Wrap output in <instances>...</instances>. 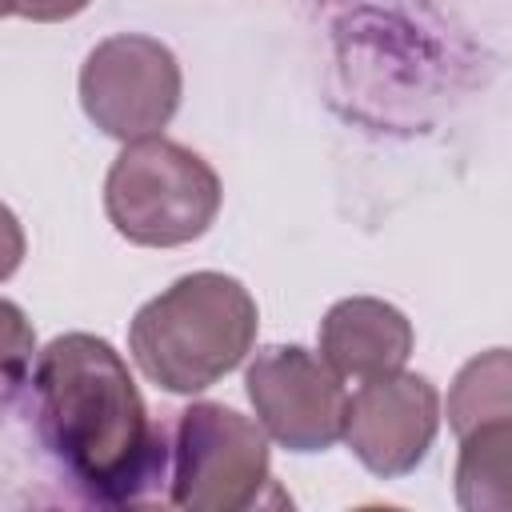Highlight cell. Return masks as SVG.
Returning <instances> with one entry per match:
<instances>
[{
  "label": "cell",
  "instance_id": "6da1fadb",
  "mask_svg": "<svg viewBox=\"0 0 512 512\" xmlns=\"http://www.w3.org/2000/svg\"><path fill=\"white\" fill-rule=\"evenodd\" d=\"M28 384L40 444L88 500L136 504L164 480V432L108 340L92 332L56 336L36 356Z\"/></svg>",
  "mask_w": 512,
  "mask_h": 512
},
{
  "label": "cell",
  "instance_id": "7a4b0ae2",
  "mask_svg": "<svg viewBox=\"0 0 512 512\" xmlns=\"http://www.w3.org/2000/svg\"><path fill=\"white\" fill-rule=\"evenodd\" d=\"M256 324V300L236 276L192 272L132 316L128 352L156 388L192 396L244 364Z\"/></svg>",
  "mask_w": 512,
  "mask_h": 512
},
{
  "label": "cell",
  "instance_id": "3957f363",
  "mask_svg": "<svg viewBox=\"0 0 512 512\" xmlns=\"http://www.w3.org/2000/svg\"><path fill=\"white\" fill-rule=\"evenodd\" d=\"M220 176L192 148L144 136L128 140L104 180L112 228L140 248H180L208 232L220 212Z\"/></svg>",
  "mask_w": 512,
  "mask_h": 512
},
{
  "label": "cell",
  "instance_id": "277c9868",
  "mask_svg": "<svg viewBox=\"0 0 512 512\" xmlns=\"http://www.w3.org/2000/svg\"><path fill=\"white\" fill-rule=\"evenodd\" d=\"M268 432L228 404H188L172 436L168 500L188 512H240L268 488Z\"/></svg>",
  "mask_w": 512,
  "mask_h": 512
},
{
  "label": "cell",
  "instance_id": "5b68a950",
  "mask_svg": "<svg viewBox=\"0 0 512 512\" xmlns=\"http://www.w3.org/2000/svg\"><path fill=\"white\" fill-rule=\"evenodd\" d=\"M180 88L184 80L172 48L140 32L100 40L80 68L84 116L124 144L160 136L180 108Z\"/></svg>",
  "mask_w": 512,
  "mask_h": 512
},
{
  "label": "cell",
  "instance_id": "8992f818",
  "mask_svg": "<svg viewBox=\"0 0 512 512\" xmlns=\"http://www.w3.org/2000/svg\"><path fill=\"white\" fill-rule=\"evenodd\" d=\"M244 388L264 432L288 452H324L344 440L352 396L324 352L272 344L248 364Z\"/></svg>",
  "mask_w": 512,
  "mask_h": 512
},
{
  "label": "cell",
  "instance_id": "52a82bcc",
  "mask_svg": "<svg viewBox=\"0 0 512 512\" xmlns=\"http://www.w3.org/2000/svg\"><path fill=\"white\" fill-rule=\"evenodd\" d=\"M440 432V392L432 380L416 372H388L376 380H360L348 400L344 444L356 460L380 476L396 480L424 464L432 440Z\"/></svg>",
  "mask_w": 512,
  "mask_h": 512
},
{
  "label": "cell",
  "instance_id": "ba28073f",
  "mask_svg": "<svg viewBox=\"0 0 512 512\" xmlns=\"http://www.w3.org/2000/svg\"><path fill=\"white\" fill-rule=\"evenodd\" d=\"M408 316L376 296L336 300L320 320V352L344 380H376L400 372L412 356Z\"/></svg>",
  "mask_w": 512,
  "mask_h": 512
},
{
  "label": "cell",
  "instance_id": "9c48e42d",
  "mask_svg": "<svg viewBox=\"0 0 512 512\" xmlns=\"http://www.w3.org/2000/svg\"><path fill=\"white\" fill-rule=\"evenodd\" d=\"M452 480L464 512H512V420H492L460 436Z\"/></svg>",
  "mask_w": 512,
  "mask_h": 512
},
{
  "label": "cell",
  "instance_id": "30bf717a",
  "mask_svg": "<svg viewBox=\"0 0 512 512\" xmlns=\"http://www.w3.org/2000/svg\"><path fill=\"white\" fill-rule=\"evenodd\" d=\"M492 420H512V348L472 356L448 388V428L456 440Z\"/></svg>",
  "mask_w": 512,
  "mask_h": 512
},
{
  "label": "cell",
  "instance_id": "8fae6325",
  "mask_svg": "<svg viewBox=\"0 0 512 512\" xmlns=\"http://www.w3.org/2000/svg\"><path fill=\"white\" fill-rule=\"evenodd\" d=\"M88 0H4L8 16L20 20H36V24H56V20H72L76 12H84Z\"/></svg>",
  "mask_w": 512,
  "mask_h": 512
}]
</instances>
